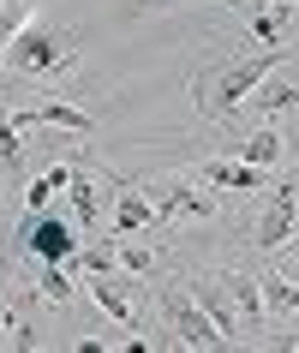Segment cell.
Segmentation results:
<instances>
[{"instance_id": "1", "label": "cell", "mask_w": 299, "mask_h": 353, "mask_svg": "<svg viewBox=\"0 0 299 353\" xmlns=\"http://www.w3.org/2000/svg\"><path fill=\"white\" fill-rule=\"evenodd\" d=\"M276 66H281V48L240 54V60H227L222 72H204L198 84H192V96H198V108H204V114H227V108H240V102L258 90V84L276 72Z\"/></svg>"}, {"instance_id": "2", "label": "cell", "mask_w": 299, "mask_h": 353, "mask_svg": "<svg viewBox=\"0 0 299 353\" xmlns=\"http://www.w3.org/2000/svg\"><path fill=\"white\" fill-rule=\"evenodd\" d=\"M72 42L78 37L66 24H24L12 37V48H6V66H19V72H54V66L72 60Z\"/></svg>"}, {"instance_id": "3", "label": "cell", "mask_w": 299, "mask_h": 353, "mask_svg": "<svg viewBox=\"0 0 299 353\" xmlns=\"http://www.w3.org/2000/svg\"><path fill=\"white\" fill-rule=\"evenodd\" d=\"M162 317H168V335L180 347H222V330H216L209 312L192 299V288H168V294H162Z\"/></svg>"}, {"instance_id": "4", "label": "cell", "mask_w": 299, "mask_h": 353, "mask_svg": "<svg viewBox=\"0 0 299 353\" xmlns=\"http://www.w3.org/2000/svg\"><path fill=\"white\" fill-rule=\"evenodd\" d=\"M24 245H30V258H42V263H66V258H78V252H84V240H78V222H60V216H48V210L30 222Z\"/></svg>"}, {"instance_id": "5", "label": "cell", "mask_w": 299, "mask_h": 353, "mask_svg": "<svg viewBox=\"0 0 299 353\" xmlns=\"http://www.w3.org/2000/svg\"><path fill=\"white\" fill-rule=\"evenodd\" d=\"M293 228H299V186H281L276 198H269V210L258 216V234H251V240H258V252L276 258L281 245L293 240Z\"/></svg>"}, {"instance_id": "6", "label": "cell", "mask_w": 299, "mask_h": 353, "mask_svg": "<svg viewBox=\"0 0 299 353\" xmlns=\"http://www.w3.org/2000/svg\"><path fill=\"white\" fill-rule=\"evenodd\" d=\"M192 299L209 312V323L222 330V341H240V305H234V294H227L222 281H186Z\"/></svg>"}, {"instance_id": "7", "label": "cell", "mask_w": 299, "mask_h": 353, "mask_svg": "<svg viewBox=\"0 0 299 353\" xmlns=\"http://www.w3.org/2000/svg\"><path fill=\"white\" fill-rule=\"evenodd\" d=\"M24 126H54V132H78V138H90V132H96V114L72 108V102H30V108H24Z\"/></svg>"}, {"instance_id": "8", "label": "cell", "mask_w": 299, "mask_h": 353, "mask_svg": "<svg viewBox=\"0 0 299 353\" xmlns=\"http://www.w3.org/2000/svg\"><path fill=\"white\" fill-rule=\"evenodd\" d=\"M245 102H251L258 114H281V108H293V102H299V72H281V66H276V72L263 78L258 90L245 96Z\"/></svg>"}, {"instance_id": "9", "label": "cell", "mask_w": 299, "mask_h": 353, "mask_svg": "<svg viewBox=\"0 0 299 353\" xmlns=\"http://www.w3.org/2000/svg\"><path fill=\"white\" fill-rule=\"evenodd\" d=\"M222 288L234 294L245 330H263V323H269V312H263V281H258V276H222Z\"/></svg>"}, {"instance_id": "10", "label": "cell", "mask_w": 299, "mask_h": 353, "mask_svg": "<svg viewBox=\"0 0 299 353\" xmlns=\"http://www.w3.org/2000/svg\"><path fill=\"white\" fill-rule=\"evenodd\" d=\"M204 180L209 186H227V192H263V168H251V162H204Z\"/></svg>"}, {"instance_id": "11", "label": "cell", "mask_w": 299, "mask_h": 353, "mask_svg": "<svg viewBox=\"0 0 299 353\" xmlns=\"http://www.w3.org/2000/svg\"><path fill=\"white\" fill-rule=\"evenodd\" d=\"M66 198H72L78 234H90V228L102 222V186H96V180H84V174H72V186H66Z\"/></svg>"}, {"instance_id": "12", "label": "cell", "mask_w": 299, "mask_h": 353, "mask_svg": "<svg viewBox=\"0 0 299 353\" xmlns=\"http://www.w3.org/2000/svg\"><path fill=\"white\" fill-rule=\"evenodd\" d=\"M90 299H96V305H102V312L114 317V323H126V330L138 323V305L126 299V288H120L114 276H96V281H90Z\"/></svg>"}, {"instance_id": "13", "label": "cell", "mask_w": 299, "mask_h": 353, "mask_svg": "<svg viewBox=\"0 0 299 353\" xmlns=\"http://www.w3.org/2000/svg\"><path fill=\"white\" fill-rule=\"evenodd\" d=\"M263 312L269 317H299V281L281 270V276H263Z\"/></svg>"}, {"instance_id": "14", "label": "cell", "mask_w": 299, "mask_h": 353, "mask_svg": "<svg viewBox=\"0 0 299 353\" xmlns=\"http://www.w3.org/2000/svg\"><path fill=\"white\" fill-rule=\"evenodd\" d=\"M66 186H72V168H48V174H37V180L24 186V204H30V216H42V210L54 204Z\"/></svg>"}, {"instance_id": "15", "label": "cell", "mask_w": 299, "mask_h": 353, "mask_svg": "<svg viewBox=\"0 0 299 353\" xmlns=\"http://www.w3.org/2000/svg\"><path fill=\"white\" fill-rule=\"evenodd\" d=\"M162 216V210L150 204L144 192H120V210H114V234H138V228H150Z\"/></svg>"}, {"instance_id": "16", "label": "cell", "mask_w": 299, "mask_h": 353, "mask_svg": "<svg viewBox=\"0 0 299 353\" xmlns=\"http://www.w3.org/2000/svg\"><path fill=\"white\" fill-rule=\"evenodd\" d=\"M281 150H287V138H281L276 126H258L251 138L240 144V162H251V168H269V162H281Z\"/></svg>"}, {"instance_id": "17", "label": "cell", "mask_w": 299, "mask_h": 353, "mask_svg": "<svg viewBox=\"0 0 299 353\" xmlns=\"http://www.w3.org/2000/svg\"><path fill=\"white\" fill-rule=\"evenodd\" d=\"M156 210H168V216H198V222H204V216H216V198L198 192V186H168V198Z\"/></svg>"}, {"instance_id": "18", "label": "cell", "mask_w": 299, "mask_h": 353, "mask_svg": "<svg viewBox=\"0 0 299 353\" xmlns=\"http://www.w3.org/2000/svg\"><path fill=\"white\" fill-rule=\"evenodd\" d=\"M30 12H37V0H0V66H6V48H12V37L30 24Z\"/></svg>"}, {"instance_id": "19", "label": "cell", "mask_w": 299, "mask_h": 353, "mask_svg": "<svg viewBox=\"0 0 299 353\" xmlns=\"http://www.w3.org/2000/svg\"><path fill=\"white\" fill-rule=\"evenodd\" d=\"M19 126L24 114H0V168H19Z\"/></svg>"}, {"instance_id": "20", "label": "cell", "mask_w": 299, "mask_h": 353, "mask_svg": "<svg viewBox=\"0 0 299 353\" xmlns=\"http://www.w3.org/2000/svg\"><path fill=\"white\" fill-rule=\"evenodd\" d=\"M114 263H120L126 276H150V263H156V252H150V245H120V252H114Z\"/></svg>"}, {"instance_id": "21", "label": "cell", "mask_w": 299, "mask_h": 353, "mask_svg": "<svg viewBox=\"0 0 299 353\" xmlns=\"http://www.w3.org/2000/svg\"><path fill=\"white\" fill-rule=\"evenodd\" d=\"M37 288H42V299H54V305H66V299H72V281L60 276L54 263H42V281H37Z\"/></svg>"}, {"instance_id": "22", "label": "cell", "mask_w": 299, "mask_h": 353, "mask_svg": "<svg viewBox=\"0 0 299 353\" xmlns=\"http://www.w3.org/2000/svg\"><path fill=\"white\" fill-rule=\"evenodd\" d=\"M84 263H90L96 276H114V252H84Z\"/></svg>"}, {"instance_id": "23", "label": "cell", "mask_w": 299, "mask_h": 353, "mask_svg": "<svg viewBox=\"0 0 299 353\" xmlns=\"http://www.w3.org/2000/svg\"><path fill=\"white\" fill-rule=\"evenodd\" d=\"M287 276H293V281H299V263H293V258H287Z\"/></svg>"}]
</instances>
